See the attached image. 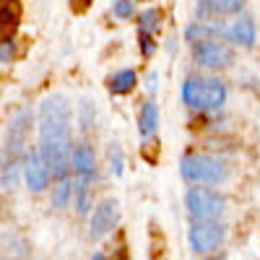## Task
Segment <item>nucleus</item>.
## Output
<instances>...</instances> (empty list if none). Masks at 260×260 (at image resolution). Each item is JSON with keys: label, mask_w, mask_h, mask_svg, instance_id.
Instances as JSON below:
<instances>
[{"label": "nucleus", "mask_w": 260, "mask_h": 260, "mask_svg": "<svg viewBox=\"0 0 260 260\" xmlns=\"http://www.w3.org/2000/svg\"><path fill=\"white\" fill-rule=\"evenodd\" d=\"M73 110L62 94H52L39 107V156L50 167L52 177L68 180L73 146H71Z\"/></svg>", "instance_id": "nucleus-1"}, {"label": "nucleus", "mask_w": 260, "mask_h": 260, "mask_svg": "<svg viewBox=\"0 0 260 260\" xmlns=\"http://www.w3.org/2000/svg\"><path fill=\"white\" fill-rule=\"evenodd\" d=\"M226 99V86L219 78H211V76H190L182 83V102L192 110H219Z\"/></svg>", "instance_id": "nucleus-2"}, {"label": "nucleus", "mask_w": 260, "mask_h": 260, "mask_svg": "<svg viewBox=\"0 0 260 260\" xmlns=\"http://www.w3.org/2000/svg\"><path fill=\"white\" fill-rule=\"evenodd\" d=\"M180 175L192 185H219L226 180V167L208 154H185L180 159Z\"/></svg>", "instance_id": "nucleus-3"}, {"label": "nucleus", "mask_w": 260, "mask_h": 260, "mask_svg": "<svg viewBox=\"0 0 260 260\" xmlns=\"http://www.w3.org/2000/svg\"><path fill=\"white\" fill-rule=\"evenodd\" d=\"M185 208L192 221H219V216L226 211V198L219 190L195 185L185 192Z\"/></svg>", "instance_id": "nucleus-4"}, {"label": "nucleus", "mask_w": 260, "mask_h": 260, "mask_svg": "<svg viewBox=\"0 0 260 260\" xmlns=\"http://www.w3.org/2000/svg\"><path fill=\"white\" fill-rule=\"evenodd\" d=\"M226 237V226L221 221H192L187 232V242L195 255H211L221 247Z\"/></svg>", "instance_id": "nucleus-5"}, {"label": "nucleus", "mask_w": 260, "mask_h": 260, "mask_svg": "<svg viewBox=\"0 0 260 260\" xmlns=\"http://www.w3.org/2000/svg\"><path fill=\"white\" fill-rule=\"evenodd\" d=\"M192 57H195V62L208 71H224V68H232V62H234V52L219 39L192 45Z\"/></svg>", "instance_id": "nucleus-6"}, {"label": "nucleus", "mask_w": 260, "mask_h": 260, "mask_svg": "<svg viewBox=\"0 0 260 260\" xmlns=\"http://www.w3.org/2000/svg\"><path fill=\"white\" fill-rule=\"evenodd\" d=\"M117 219H120V203L115 198H104L91 213V240L107 237L117 226Z\"/></svg>", "instance_id": "nucleus-7"}, {"label": "nucleus", "mask_w": 260, "mask_h": 260, "mask_svg": "<svg viewBox=\"0 0 260 260\" xmlns=\"http://www.w3.org/2000/svg\"><path fill=\"white\" fill-rule=\"evenodd\" d=\"M224 39L234 42L237 47L250 50L255 45V24L250 16H237L234 21H226L224 24Z\"/></svg>", "instance_id": "nucleus-8"}, {"label": "nucleus", "mask_w": 260, "mask_h": 260, "mask_svg": "<svg viewBox=\"0 0 260 260\" xmlns=\"http://www.w3.org/2000/svg\"><path fill=\"white\" fill-rule=\"evenodd\" d=\"M24 177H26L29 190H34V192H42V190L50 185L52 172H50V167L45 164V159L39 156V151L26 156V161H24Z\"/></svg>", "instance_id": "nucleus-9"}, {"label": "nucleus", "mask_w": 260, "mask_h": 260, "mask_svg": "<svg viewBox=\"0 0 260 260\" xmlns=\"http://www.w3.org/2000/svg\"><path fill=\"white\" fill-rule=\"evenodd\" d=\"M73 172H76V177L78 180H86V182H91L96 177V156H94V148L89 143H78L73 146Z\"/></svg>", "instance_id": "nucleus-10"}, {"label": "nucleus", "mask_w": 260, "mask_h": 260, "mask_svg": "<svg viewBox=\"0 0 260 260\" xmlns=\"http://www.w3.org/2000/svg\"><path fill=\"white\" fill-rule=\"evenodd\" d=\"M159 130V107L156 102H143L141 104V112H138V133L143 141H148L151 136H156Z\"/></svg>", "instance_id": "nucleus-11"}, {"label": "nucleus", "mask_w": 260, "mask_h": 260, "mask_svg": "<svg viewBox=\"0 0 260 260\" xmlns=\"http://www.w3.org/2000/svg\"><path fill=\"white\" fill-rule=\"evenodd\" d=\"M136 83H138V73L125 68V71H117V73H112L110 78H107V89H110V94H115V96H122V94L133 91Z\"/></svg>", "instance_id": "nucleus-12"}, {"label": "nucleus", "mask_w": 260, "mask_h": 260, "mask_svg": "<svg viewBox=\"0 0 260 260\" xmlns=\"http://www.w3.org/2000/svg\"><path fill=\"white\" fill-rule=\"evenodd\" d=\"M245 6V0H201V8L198 16L203 21L206 13H219V16H232V13H240Z\"/></svg>", "instance_id": "nucleus-13"}, {"label": "nucleus", "mask_w": 260, "mask_h": 260, "mask_svg": "<svg viewBox=\"0 0 260 260\" xmlns=\"http://www.w3.org/2000/svg\"><path fill=\"white\" fill-rule=\"evenodd\" d=\"M161 26V11L156 8H146L138 13V29L141 31H148V34H156Z\"/></svg>", "instance_id": "nucleus-14"}, {"label": "nucleus", "mask_w": 260, "mask_h": 260, "mask_svg": "<svg viewBox=\"0 0 260 260\" xmlns=\"http://www.w3.org/2000/svg\"><path fill=\"white\" fill-rule=\"evenodd\" d=\"M73 201H76V211H78V216H86V213H89L91 201H89V182H86V180H76Z\"/></svg>", "instance_id": "nucleus-15"}, {"label": "nucleus", "mask_w": 260, "mask_h": 260, "mask_svg": "<svg viewBox=\"0 0 260 260\" xmlns=\"http://www.w3.org/2000/svg\"><path fill=\"white\" fill-rule=\"evenodd\" d=\"M73 190H76V185L71 180H60L57 187L52 190V206L55 208H65V206H68V201L73 198Z\"/></svg>", "instance_id": "nucleus-16"}, {"label": "nucleus", "mask_w": 260, "mask_h": 260, "mask_svg": "<svg viewBox=\"0 0 260 260\" xmlns=\"http://www.w3.org/2000/svg\"><path fill=\"white\" fill-rule=\"evenodd\" d=\"M138 47H141L143 60H148L151 55H154V50H156V37L148 34V31H138Z\"/></svg>", "instance_id": "nucleus-17"}, {"label": "nucleus", "mask_w": 260, "mask_h": 260, "mask_svg": "<svg viewBox=\"0 0 260 260\" xmlns=\"http://www.w3.org/2000/svg\"><path fill=\"white\" fill-rule=\"evenodd\" d=\"M112 11H115L117 18H133L136 16V3L133 0H115Z\"/></svg>", "instance_id": "nucleus-18"}, {"label": "nucleus", "mask_w": 260, "mask_h": 260, "mask_svg": "<svg viewBox=\"0 0 260 260\" xmlns=\"http://www.w3.org/2000/svg\"><path fill=\"white\" fill-rule=\"evenodd\" d=\"M110 164H112V172L120 177L122 175V169H125V161H122V148L117 143L110 146Z\"/></svg>", "instance_id": "nucleus-19"}, {"label": "nucleus", "mask_w": 260, "mask_h": 260, "mask_svg": "<svg viewBox=\"0 0 260 260\" xmlns=\"http://www.w3.org/2000/svg\"><path fill=\"white\" fill-rule=\"evenodd\" d=\"M81 125L83 127L91 125V102H81Z\"/></svg>", "instance_id": "nucleus-20"}, {"label": "nucleus", "mask_w": 260, "mask_h": 260, "mask_svg": "<svg viewBox=\"0 0 260 260\" xmlns=\"http://www.w3.org/2000/svg\"><path fill=\"white\" fill-rule=\"evenodd\" d=\"M156 89H159V73L151 71V73L146 76V91H148V94H154Z\"/></svg>", "instance_id": "nucleus-21"}, {"label": "nucleus", "mask_w": 260, "mask_h": 260, "mask_svg": "<svg viewBox=\"0 0 260 260\" xmlns=\"http://www.w3.org/2000/svg\"><path fill=\"white\" fill-rule=\"evenodd\" d=\"M11 55H13V45H11V39L6 37V39H3V52H0V60H3V65L11 62Z\"/></svg>", "instance_id": "nucleus-22"}, {"label": "nucleus", "mask_w": 260, "mask_h": 260, "mask_svg": "<svg viewBox=\"0 0 260 260\" xmlns=\"http://www.w3.org/2000/svg\"><path fill=\"white\" fill-rule=\"evenodd\" d=\"M112 260H130V257H127V252H125V250L120 247V250L115 252V257H112Z\"/></svg>", "instance_id": "nucleus-23"}, {"label": "nucleus", "mask_w": 260, "mask_h": 260, "mask_svg": "<svg viewBox=\"0 0 260 260\" xmlns=\"http://www.w3.org/2000/svg\"><path fill=\"white\" fill-rule=\"evenodd\" d=\"M91 260H104V255H102V252H94V255H91Z\"/></svg>", "instance_id": "nucleus-24"}, {"label": "nucleus", "mask_w": 260, "mask_h": 260, "mask_svg": "<svg viewBox=\"0 0 260 260\" xmlns=\"http://www.w3.org/2000/svg\"><path fill=\"white\" fill-rule=\"evenodd\" d=\"M86 3H89V0H81V8H83V6H86Z\"/></svg>", "instance_id": "nucleus-25"}]
</instances>
